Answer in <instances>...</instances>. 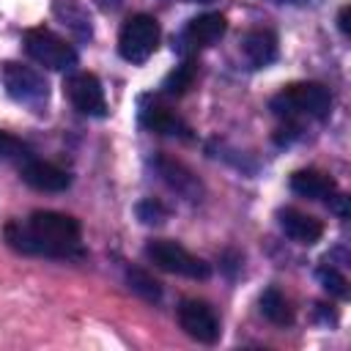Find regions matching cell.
<instances>
[{"mask_svg": "<svg viewBox=\"0 0 351 351\" xmlns=\"http://www.w3.org/2000/svg\"><path fill=\"white\" fill-rule=\"evenodd\" d=\"M156 170L159 176L167 181V186H173L178 195L189 197V200H197L200 195V181L192 176V170H186L181 162L176 159H167V156H159L156 159Z\"/></svg>", "mask_w": 351, "mask_h": 351, "instance_id": "7c38bea8", "label": "cell"}, {"mask_svg": "<svg viewBox=\"0 0 351 351\" xmlns=\"http://www.w3.org/2000/svg\"><path fill=\"white\" fill-rule=\"evenodd\" d=\"M195 77H197V63H195V60H184L181 66H176V69L165 77L162 90H165L167 96H184V93L195 85Z\"/></svg>", "mask_w": 351, "mask_h": 351, "instance_id": "e0dca14e", "label": "cell"}, {"mask_svg": "<svg viewBox=\"0 0 351 351\" xmlns=\"http://www.w3.org/2000/svg\"><path fill=\"white\" fill-rule=\"evenodd\" d=\"M271 110H274V115H280L285 121H293V118L321 121L332 110V93L321 82H296V85L282 88L271 99Z\"/></svg>", "mask_w": 351, "mask_h": 351, "instance_id": "7a4b0ae2", "label": "cell"}, {"mask_svg": "<svg viewBox=\"0 0 351 351\" xmlns=\"http://www.w3.org/2000/svg\"><path fill=\"white\" fill-rule=\"evenodd\" d=\"M140 121H143L151 132H156V134L189 137V126H186L176 112H170V110L162 107V104H148V107H143V110H140Z\"/></svg>", "mask_w": 351, "mask_h": 351, "instance_id": "5bb4252c", "label": "cell"}, {"mask_svg": "<svg viewBox=\"0 0 351 351\" xmlns=\"http://www.w3.org/2000/svg\"><path fill=\"white\" fill-rule=\"evenodd\" d=\"M291 189L310 200H329L335 195V181L321 170H296L291 176Z\"/></svg>", "mask_w": 351, "mask_h": 351, "instance_id": "4fadbf2b", "label": "cell"}, {"mask_svg": "<svg viewBox=\"0 0 351 351\" xmlns=\"http://www.w3.org/2000/svg\"><path fill=\"white\" fill-rule=\"evenodd\" d=\"M159 44V22L151 14H134L118 33V52L129 63H145Z\"/></svg>", "mask_w": 351, "mask_h": 351, "instance_id": "277c9868", "label": "cell"}, {"mask_svg": "<svg viewBox=\"0 0 351 351\" xmlns=\"http://www.w3.org/2000/svg\"><path fill=\"white\" fill-rule=\"evenodd\" d=\"M19 173H22V181L38 192H63L71 184V176L63 167L41 159H25Z\"/></svg>", "mask_w": 351, "mask_h": 351, "instance_id": "9c48e42d", "label": "cell"}, {"mask_svg": "<svg viewBox=\"0 0 351 351\" xmlns=\"http://www.w3.org/2000/svg\"><path fill=\"white\" fill-rule=\"evenodd\" d=\"M126 282L145 302H159L162 299V285L148 271H143V269H126Z\"/></svg>", "mask_w": 351, "mask_h": 351, "instance_id": "ac0fdd59", "label": "cell"}, {"mask_svg": "<svg viewBox=\"0 0 351 351\" xmlns=\"http://www.w3.org/2000/svg\"><path fill=\"white\" fill-rule=\"evenodd\" d=\"M66 93L71 99V104L82 112V115H93V118H101L107 115V101H104V90H101V82L88 74V71H77L66 80Z\"/></svg>", "mask_w": 351, "mask_h": 351, "instance_id": "ba28073f", "label": "cell"}, {"mask_svg": "<svg viewBox=\"0 0 351 351\" xmlns=\"http://www.w3.org/2000/svg\"><path fill=\"white\" fill-rule=\"evenodd\" d=\"M186 3H211V0H186Z\"/></svg>", "mask_w": 351, "mask_h": 351, "instance_id": "cb8c5ba5", "label": "cell"}, {"mask_svg": "<svg viewBox=\"0 0 351 351\" xmlns=\"http://www.w3.org/2000/svg\"><path fill=\"white\" fill-rule=\"evenodd\" d=\"M247 60L261 69V66H269L274 58H277V36L271 30H250L244 36V44H241Z\"/></svg>", "mask_w": 351, "mask_h": 351, "instance_id": "9a60e30c", "label": "cell"}, {"mask_svg": "<svg viewBox=\"0 0 351 351\" xmlns=\"http://www.w3.org/2000/svg\"><path fill=\"white\" fill-rule=\"evenodd\" d=\"M178 324H181V329H184L189 337H195L197 343L211 346V343L219 340V318H217V313H214L206 302H200V299H184V302H181V307H178Z\"/></svg>", "mask_w": 351, "mask_h": 351, "instance_id": "8992f818", "label": "cell"}, {"mask_svg": "<svg viewBox=\"0 0 351 351\" xmlns=\"http://www.w3.org/2000/svg\"><path fill=\"white\" fill-rule=\"evenodd\" d=\"M0 159H27V145L8 132H0Z\"/></svg>", "mask_w": 351, "mask_h": 351, "instance_id": "44dd1931", "label": "cell"}, {"mask_svg": "<svg viewBox=\"0 0 351 351\" xmlns=\"http://www.w3.org/2000/svg\"><path fill=\"white\" fill-rule=\"evenodd\" d=\"M274 3H302V0H274Z\"/></svg>", "mask_w": 351, "mask_h": 351, "instance_id": "603a6c76", "label": "cell"}, {"mask_svg": "<svg viewBox=\"0 0 351 351\" xmlns=\"http://www.w3.org/2000/svg\"><path fill=\"white\" fill-rule=\"evenodd\" d=\"M3 82L11 99L22 101V104H41L47 101V80L22 63H5L3 69Z\"/></svg>", "mask_w": 351, "mask_h": 351, "instance_id": "52a82bcc", "label": "cell"}, {"mask_svg": "<svg viewBox=\"0 0 351 351\" xmlns=\"http://www.w3.org/2000/svg\"><path fill=\"white\" fill-rule=\"evenodd\" d=\"M261 313H263V318H269L277 326H288L293 321V310H291L288 299L277 288H266L261 293Z\"/></svg>", "mask_w": 351, "mask_h": 351, "instance_id": "2e32d148", "label": "cell"}, {"mask_svg": "<svg viewBox=\"0 0 351 351\" xmlns=\"http://www.w3.org/2000/svg\"><path fill=\"white\" fill-rule=\"evenodd\" d=\"M167 208L159 203V200H143V203H137V219L140 222H145V225H162L165 219H167Z\"/></svg>", "mask_w": 351, "mask_h": 351, "instance_id": "ffe728a7", "label": "cell"}, {"mask_svg": "<svg viewBox=\"0 0 351 351\" xmlns=\"http://www.w3.org/2000/svg\"><path fill=\"white\" fill-rule=\"evenodd\" d=\"M318 280H321V282H324V288H326V291H332L335 296H340V299H346V296H348V280H346L335 266L324 263V266L318 269Z\"/></svg>", "mask_w": 351, "mask_h": 351, "instance_id": "d6986e66", "label": "cell"}, {"mask_svg": "<svg viewBox=\"0 0 351 351\" xmlns=\"http://www.w3.org/2000/svg\"><path fill=\"white\" fill-rule=\"evenodd\" d=\"M25 49L38 66L52 69V71H63V69H71L77 63L74 47L66 38H60L44 27H33L25 33Z\"/></svg>", "mask_w": 351, "mask_h": 351, "instance_id": "5b68a950", "label": "cell"}, {"mask_svg": "<svg viewBox=\"0 0 351 351\" xmlns=\"http://www.w3.org/2000/svg\"><path fill=\"white\" fill-rule=\"evenodd\" d=\"M225 30H228V19L217 11H208V14L189 19V25L184 30V44H189L192 49L211 47L214 41H219L225 36Z\"/></svg>", "mask_w": 351, "mask_h": 351, "instance_id": "30bf717a", "label": "cell"}, {"mask_svg": "<svg viewBox=\"0 0 351 351\" xmlns=\"http://www.w3.org/2000/svg\"><path fill=\"white\" fill-rule=\"evenodd\" d=\"M5 239L14 250L27 255H49V258H80V222L60 211H36L25 225L11 222L5 228Z\"/></svg>", "mask_w": 351, "mask_h": 351, "instance_id": "6da1fadb", "label": "cell"}, {"mask_svg": "<svg viewBox=\"0 0 351 351\" xmlns=\"http://www.w3.org/2000/svg\"><path fill=\"white\" fill-rule=\"evenodd\" d=\"M280 228L288 239L299 241V244H315L324 233V225L321 219L304 214V211H296V208H285L280 211Z\"/></svg>", "mask_w": 351, "mask_h": 351, "instance_id": "8fae6325", "label": "cell"}, {"mask_svg": "<svg viewBox=\"0 0 351 351\" xmlns=\"http://www.w3.org/2000/svg\"><path fill=\"white\" fill-rule=\"evenodd\" d=\"M337 25L343 30V36H351V5H343L340 8V16H337Z\"/></svg>", "mask_w": 351, "mask_h": 351, "instance_id": "7402d4cb", "label": "cell"}, {"mask_svg": "<svg viewBox=\"0 0 351 351\" xmlns=\"http://www.w3.org/2000/svg\"><path fill=\"white\" fill-rule=\"evenodd\" d=\"M145 258L170 271V274H181V277H189V280H208L211 274V266L206 261H200L197 255H192L189 250H184L181 244L176 241H167V239H154L145 244Z\"/></svg>", "mask_w": 351, "mask_h": 351, "instance_id": "3957f363", "label": "cell"}]
</instances>
